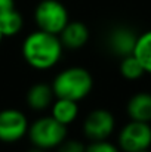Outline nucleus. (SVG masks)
Instances as JSON below:
<instances>
[{"mask_svg": "<svg viewBox=\"0 0 151 152\" xmlns=\"http://www.w3.org/2000/svg\"><path fill=\"white\" fill-rule=\"evenodd\" d=\"M119 69H120L122 77L126 78V80H129V81H136V80L142 78V75L145 74L141 62L138 61V58L133 53L122 58Z\"/></svg>", "mask_w": 151, "mask_h": 152, "instance_id": "15", "label": "nucleus"}, {"mask_svg": "<svg viewBox=\"0 0 151 152\" xmlns=\"http://www.w3.org/2000/svg\"><path fill=\"white\" fill-rule=\"evenodd\" d=\"M86 152H123L119 145L107 140H96V142H91V145L86 146Z\"/></svg>", "mask_w": 151, "mask_h": 152, "instance_id": "16", "label": "nucleus"}, {"mask_svg": "<svg viewBox=\"0 0 151 152\" xmlns=\"http://www.w3.org/2000/svg\"><path fill=\"white\" fill-rule=\"evenodd\" d=\"M50 115L64 126L73 124L79 117V103L71 99L55 98L50 105Z\"/></svg>", "mask_w": 151, "mask_h": 152, "instance_id": "12", "label": "nucleus"}, {"mask_svg": "<svg viewBox=\"0 0 151 152\" xmlns=\"http://www.w3.org/2000/svg\"><path fill=\"white\" fill-rule=\"evenodd\" d=\"M117 145L123 152H138L142 149H150L151 124L130 120L120 129Z\"/></svg>", "mask_w": 151, "mask_h": 152, "instance_id": "5", "label": "nucleus"}, {"mask_svg": "<svg viewBox=\"0 0 151 152\" xmlns=\"http://www.w3.org/2000/svg\"><path fill=\"white\" fill-rule=\"evenodd\" d=\"M22 28H24V18L15 7L0 15V31L3 37L16 36L22 31Z\"/></svg>", "mask_w": 151, "mask_h": 152, "instance_id": "13", "label": "nucleus"}, {"mask_svg": "<svg viewBox=\"0 0 151 152\" xmlns=\"http://www.w3.org/2000/svg\"><path fill=\"white\" fill-rule=\"evenodd\" d=\"M13 7H15V0H0V15Z\"/></svg>", "mask_w": 151, "mask_h": 152, "instance_id": "18", "label": "nucleus"}, {"mask_svg": "<svg viewBox=\"0 0 151 152\" xmlns=\"http://www.w3.org/2000/svg\"><path fill=\"white\" fill-rule=\"evenodd\" d=\"M21 52L25 62L31 68L37 71H48L61 61L64 46L59 36L37 28V31L30 33L24 39Z\"/></svg>", "mask_w": 151, "mask_h": 152, "instance_id": "1", "label": "nucleus"}, {"mask_svg": "<svg viewBox=\"0 0 151 152\" xmlns=\"http://www.w3.org/2000/svg\"><path fill=\"white\" fill-rule=\"evenodd\" d=\"M126 112L130 120L151 123V93H135L126 103Z\"/></svg>", "mask_w": 151, "mask_h": 152, "instance_id": "10", "label": "nucleus"}, {"mask_svg": "<svg viewBox=\"0 0 151 152\" xmlns=\"http://www.w3.org/2000/svg\"><path fill=\"white\" fill-rule=\"evenodd\" d=\"M136 39H138V34L132 28L126 25H117L108 33L107 45L111 53L123 58L133 53Z\"/></svg>", "mask_w": 151, "mask_h": 152, "instance_id": "8", "label": "nucleus"}, {"mask_svg": "<svg viewBox=\"0 0 151 152\" xmlns=\"http://www.w3.org/2000/svg\"><path fill=\"white\" fill-rule=\"evenodd\" d=\"M55 101L52 86L46 83H36L27 92V105L33 111H45Z\"/></svg>", "mask_w": 151, "mask_h": 152, "instance_id": "11", "label": "nucleus"}, {"mask_svg": "<svg viewBox=\"0 0 151 152\" xmlns=\"http://www.w3.org/2000/svg\"><path fill=\"white\" fill-rule=\"evenodd\" d=\"M138 152H151L150 149H142V151H138Z\"/></svg>", "mask_w": 151, "mask_h": 152, "instance_id": "20", "label": "nucleus"}, {"mask_svg": "<svg viewBox=\"0 0 151 152\" xmlns=\"http://www.w3.org/2000/svg\"><path fill=\"white\" fill-rule=\"evenodd\" d=\"M133 55L141 62L145 74H151V30L138 36Z\"/></svg>", "mask_w": 151, "mask_h": 152, "instance_id": "14", "label": "nucleus"}, {"mask_svg": "<svg viewBox=\"0 0 151 152\" xmlns=\"http://www.w3.org/2000/svg\"><path fill=\"white\" fill-rule=\"evenodd\" d=\"M1 40H3V34H1V31H0V43H1Z\"/></svg>", "mask_w": 151, "mask_h": 152, "instance_id": "21", "label": "nucleus"}, {"mask_svg": "<svg viewBox=\"0 0 151 152\" xmlns=\"http://www.w3.org/2000/svg\"><path fill=\"white\" fill-rule=\"evenodd\" d=\"M50 86L55 93V98L79 102L88 98L92 92L94 77L83 66H68L55 75Z\"/></svg>", "mask_w": 151, "mask_h": 152, "instance_id": "2", "label": "nucleus"}, {"mask_svg": "<svg viewBox=\"0 0 151 152\" xmlns=\"http://www.w3.org/2000/svg\"><path fill=\"white\" fill-rule=\"evenodd\" d=\"M27 115L15 108H6L0 111V142L15 143L19 142L28 133Z\"/></svg>", "mask_w": 151, "mask_h": 152, "instance_id": "7", "label": "nucleus"}, {"mask_svg": "<svg viewBox=\"0 0 151 152\" xmlns=\"http://www.w3.org/2000/svg\"><path fill=\"white\" fill-rule=\"evenodd\" d=\"M83 134L88 140H107L116 130V118L111 111L105 108L92 109L83 121Z\"/></svg>", "mask_w": 151, "mask_h": 152, "instance_id": "6", "label": "nucleus"}, {"mask_svg": "<svg viewBox=\"0 0 151 152\" xmlns=\"http://www.w3.org/2000/svg\"><path fill=\"white\" fill-rule=\"evenodd\" d=\"M89 36L91 34L86 24L80 21H68V24L59 33V40L64 49L77 50V49H82L89 42Z\"/></svg>", "mask_w": 151, "mask_h": 152, "instance_id": "9", "label": "nucleus"}, {"mask_svg": "<svg viewBox=\"0 0 151 152\" xmlns=\"http://www.w3.org/2000/svg\"><path fill=\"white\" fill-rule=\"evenodd\" d=\"M56 152H86V146L83 142L76 139H65L58 148Z\"/></svg>", "mask_w": 151, "mask_h": 152, "instance_id": "17", "label": "nucleus"}, {"mask_svg": "<svg viewBox=\"0 0 151 152\" xmlns=\"http://www.w3.org/2000/svg\"><path fill=\"white\" fill-rule=\"evenodd\" d=\"M27 152H48V151H45V149H40V148H36V146H33L31 149H28Z\"/></svg>", "mask_w": 151, "mask_h": 152, "instance_id": "19", "label": "nucleus"}, {"mask_svg": "<svg viewBox=\"0 0 151 152\" xmlns=\"http://www.w3.org/2000/svg\"><path fill=\"white\" fill-rule=\"evenodd\" d=\"M68 21V10L59 0H42L34 9V22L42 31L59 36Z\"/></svg>", "mask_w": 151, "mask_h": 152, "instance_id": "4", "label": "nucleus"}, {"mask_svg": "<svg viewBox=\"0 0 151 152\" xmlns=\"http://www.w3.org/2000/svg\"><path fill=\"white\" fill-rule=\"evenodd\" d=\"M67 126L56 121L52 115L39 117L28 127V139L33 146L49 151L56 149L67 139Z\"/></svg>", "mask_w": 151, "mask_h": 152, "instance_id": "3", "label": "nucleus"}]
</instances>
